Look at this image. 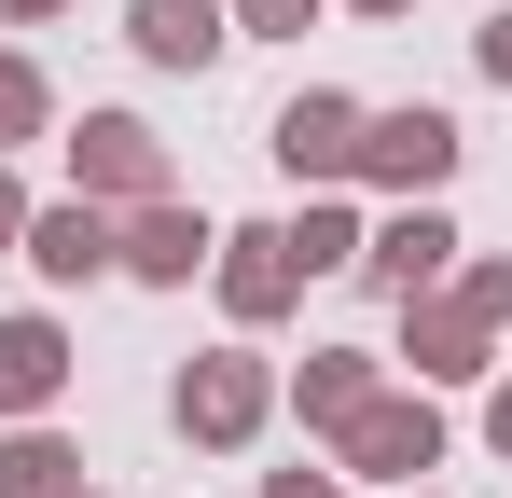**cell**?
Segmentation results:
<instances>
[{"label": "cell", "mask_w": 512, "mask_h": 498, "mask_svg": "<svg viewBox=\"0 0 512 498\" xmlns=\"http://www.w3.org/2000/svg\"><path fill=\"white\" fill-rule=\"evenodd\" d=\"M485 346H499V332L471 319L457 291H416V305H402V374H416V388H485V374H499Z\"/></svg>", "instance_id": "8"}, {"label": "cell", "mask_w": 512, "mask_h": 498, "mask_svg": "<svg viewBox=\"0 0 512 498\" xmlns=\"http://www.w3.org/2000/svg\"><path fill=\"white\" fill-rule=\"evenodd\" d=\"M84 498H97V485H84Z\"/></svg>", "instance_id": "26"}, {"label": "cell", "mask_w": 512, "mask_h": 498, "mask_svg": "<svg viewBox=\"0 0 512 498\" xmlns=\"http://www.w3.org/2000/svg\"><path fill=\"white\" fill-rule=\"evenodd\" d=\"M0 498H84V457L28 415V429H0Z\"/></svg>", "instance_id": "14"}, {"label": "cell", "mask_w": 512, "mask_h": 498, "mask_svg": "<svg viewBox=\"0 0 512 498\" xmlns=\"http://www.w3.org/2000/svg\"><path fill=\"white\" fill-rule=\"evenodd\" d=\"M485 443H499V457H512V374H499V388H485Z\"/></svg>", "instance_id": "22"}, {"label": "cell", "mask_w": 512, "mask_h": 498, "mask_svg": "<svg viewBox=\"0 0 512 498\" xmlns=\"http://www.w3.org/2000/svg\"><path fill=\"white\" fill-rule=\"evenodd\" d=\"M70 374H84V360H70V332L42 319V305H28V319H0V429L56 415V402H70Z\"/></svg>", "instance_id": "11"}, {"label": "cell", "mask_w": 512, "mask_h": 498, "mask_svg": "<svg viewBox=\"0 0 512 498\" xmlns=\"http://www.w3.org/2000/svg\"><path fill=\"white\" fill-rule=\"evenodd\" d=\"M457 153H471V139H457V111H429V97L360 111V180H374V194H402V208H416V194H443V180H457Z\"/></svg>", "instance_id": "2"}, {"label": "cell", "mask_w": 512, "mask_h": 498, "mask_svg": "<svg viewBox=\"0 0 512 498\" xmlns=\"http://www.w3.org/2000/svg\"><path fill=\"white\" fill-rule=\"evenodd\" d=\"M346 471H374V485H416V471H443V402L429 388H374V402L333 429Z\"/></svg>", "instance_id": "4"}, {"label": "cell", "mask_w": 512, "mask_h": 498, "mask_svg": "<svg viewBox=\"0 0 512 498\" xmlns=\"http://www.w3.org/2000/svg\"><path fill=\"white\" fill-rule=\"evenodd\" d=\"M28 263H42V291H97V277H125V208H84V194H56V208H28Z\"/></svg>", "instance_id": "7"}, {"label": "cell", "mask_w": 512, "mask_h": 498, "mask_svg": "<svg viewBox=\"0 0 512 498\" xmlns=\"http://www.w3.org/2000/svg\"><path fill=\"white\" fill-rule=\"evenodd\" d=\"M208 291H222V319L236 332H277L305 305V263H291V222H236V236L208 249Z\"/></svg>", "instance_id": "5"}, {"label": "cell", "mask_w": 512, "mask_h": 498, "mask_svg": "<svg viewBox=\"0 0 512 498\" xmlns=\"http://www.w3.org/2000/svg\"><path fill=\"white\" fill-rule=\"evenodd\" d=\"M208 249H222V222H208V208H180V194L125 208V277H139V291H194V277H208Z\"/></svg>", "instance_id": "10"}, {"label": "cell", "mask_w": 512, "mask_h": 498, "mask_svg": "<svg viewBox=\"0 0 512 498\" xmlns=\"http://www.w3.org/2000/svg\"><path fill=\"white\" fill-rule=\"evenodd\" d=\"M28 236V180H14V166H0V249Z\"/></svg>", "instance_id": "21"}, {"label": "cell", "mask_w": 512, "mask_h": 498, "mask_svg": "<svg viewBox=\"0 0 512 498\" xmlns=\"http://www.w3.org/2000/svg\"><path fill=\"white\" fill-rule=\"evenodd\" d=\"M125 42H139V56H153V70H222V56H236V14H222V0H125Z\"/></svg>", "instance_id": "12"}, {"label": "cell", "mask_w": 512, "mask_h": 498, "mask_svg": "<svg viewBox=\"0 0 512 498\" xmlns=\"http://www.w3.org/2000/svg\"><path fill=\"white\" fill-rule=\"evenodd\" d=\"M471 70H485V83H512V0L485 14V28H471Z\"/></svg>", "instance_id": "19"}, {"label": "cell", "mask_w": 512, "mask_h": 498, "mask_svg": "<svg viewBox=\"0 0 512 498\" xmlns=\"http://www.w3.org/2000/svg\"><path fill=\"white\" fill-rule=\"evenodd\" d=\"M346 14H416V0H346Z\"/></svg>", "instance_id": "24"}, {"label": "cell", "mask_w": 512, "mask_h": 498, "mask_svg": "<svg viewBox=\"0 0 512 498\" xmlns=\"http://www.w3.org/2000/svg\"><path fill=\"white\" fill-rule=\"evenodd\" d=\"M28 139H56V83H42V56L0 42V166L28 153Z\"/></svg>", "instance_id": "15"}, {"label": "cell", "mask_w": 512, "mask_h": 498, "mask_svg": "<svg viewBox=\"0 0 512 498\" xmlns=\"http://www.w3.org/2000/svg\"><path fill=\"white\" fill-rule=\"evenodd\" d=\"M374 388H388V360H374V346H305V360L277 374V402L305 415V429H346V415L374 402Z\"/></svg>", "instance_id": "13"}, {"label": "cell", "mask_w": 512, "mask_h": 498, "mask_svg": "<svg viewBox=\"0 0 512 498\" xmlns=\"http://www.w3.org/2000/svg\"><path fill=\"white\" fill-rule=\"evenodd\" d=\"M263 415H277V360H250V346L180 360V388H167V429H180V443H208V457L263 443Z\"/></svg>", "instance_id": "1"}, {"label": "cell", "mask_w": 512, "mask_h": 498, "mask_svg": "<svg viewBox=\"0 0 512 498\" xmlns=\"http://www.w3.org/2000/svg\"><path fill=\"white\" fill-rule=\"evenodd\" d=\"M443 263H457V222H443V194H416V208H388V222L360 236V277H374L388 305H416V291H443Z\"/></svg>", "instance_id": "9"}, {"label": "cell", "mask_w": 512, "mask_h": 498, "mask_svg": "<svg viewBox=\"0 0 512 498\" xmlns=\"http://www.w3.org/2000/svg\"><path fill=\"white\" fill-rule=\"evenodd\" d=\"M42 14H70V0H0V28H42Z\"/></svg>", "instance_id": "23"}, {"label": "cell", "mask_w": 512, "mask_h": 498, "mask_svg": "<svg viewBox=\"0 0 512 498\" xmlns=\"http://www.w3.org/2000/svg\"><path fill=\"white\" fill-rule=\"evenodd\" d=\"M388 498H429V485H388Z\"/></svg>", "instance_id": "25"}, {"label": "cell", "mask_w": 512, "mask_h": 498, "mask_svg": "<svg viewBox=\"0 0 512 498\" xmlns=\"http://www.w3.org/2000/svg\"><path fill=\"white\" fill-rule=\"evenodd\" d=\"M263 498H346L333 471H305V457H291V471H263Z\"/></svg>", "instance_id": "20"}, {"label": "cell", "mask_w": 512, "mask_h": 498, "mask_svg": "<svg viewBox=\"0 0 512 498\" xmlns=\"http://www.w3.org/2000/svg\"><path fill=\"white\" fill-rule=\"evenodd\" d=\"M70 194H84V208H153V194H167V139H153L139 111H84V125H70Z\"/></svg>", "instance_id": "3"}, {"label": "cell", "mask_w": 512, "mask_h": 498, "mask_svg": "<svg viewBox=\"0 0 512 498\" xmlns=\"http://www.w3.org/2000/svg\"><path fill=\"white\" fill-rule=\"evenodd\" d=\"M457 305H471L485 332H512V263H471V277H457Z\"/></svg>", "instance_id": "18"}, {"label": "cell", "mask_w": 512, "mask_h": 498, "mask_svg": "<svg viewBox=\"0 0 512 498\" xmlns=\"http://www.w3.org/2000/svg\"><path fill=\"white\" fill-rule=\"evenodd\" d=\"M222 14H236V42H305L333 0H222Z\"/></svg>", "instance_id": "17"}, {"label": "cell", "mask_w": 512, "mask_h": 498, "mask_svg": "<svg viewBox=\"0 0 512 498\" xmlns=\"http://www.w3.org/2000/svg\"><path fill=\"white\" fill-rule=\"evenodd\" d=\"M263 153L291 166L305 194H333V180H360V97H346V83H305V97H291V111L263 125Z\"/></svg>", "instance_id": "6"}, {"label": "cell", "mask_w": 512, "mask_h": 498, "mask_svg": "<svg viewBox=\"0 0 512 498\" xmlns=\"http://www.w3.org/2000/svg\"><path fill=\"white\" fill-rule=\"evenodd\" d=\"M291 263H305V277H346V263H360V222H346L333 194H319V208H291Z\"/></svg>", "instance_id": "16"}]
</instances>
